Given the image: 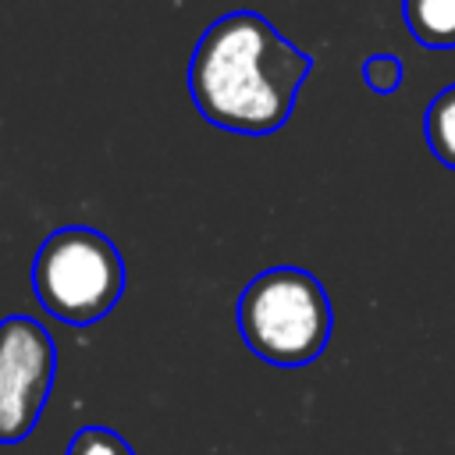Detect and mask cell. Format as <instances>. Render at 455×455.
<instances>
[{
  "instance_id": "cell-7",
  "label": "cell",
  "mask_w": 455,
  "mask_h": 455,
  "mask_svg": "<svg viewBox=\"0 0 455 455\" xmlns=\"http://www.w3.org/2000/svg\"><path fill=\"white\" fill-rule=\"evenodd\" d=\"M68 455H135V451L110 427H78L68 444Z\"/></svg>"
},
{
  "instance_id": "cell-2",
  "label": "cell",
  "mask_w": 455,
  "mask_h": 455,
  "mask_svg": "<svg viewBox=\"0 0 455 455\" xmlns=\"http://www.w3.org/2000/svg\"><path fill=\"white\" fill-rule=\"evenodd\" d=\"M331 327V299L302 267H270L256 274L238 299L242 341L274 366L313 363L327 348Z\"/></svg>"
},
{
  "instance_id": "cell-4",
  "label": "cell",
  "mask_w": 455,
  "mask_h": 455,
  "mask_svg": "<svg viewBox=\"0 0 455 455\" xmlns=\"http://www.w3.org/2000/svg\"><path fill=\"white\" fill-rule=\"evenodd\" d=\"M57 348L50 331L32 316L0 320V444H21L50 398Z\"/></svg>"
},
{
  "instance_id": "cell-6",
  "label": "cell",
  "mask_w": 455,
  "mask_h": 455,
  "mask_svg": "<svg viewBox=\"0 0 455 455\" xmlns=\"http://www.w3.org/2000/svg\"><path fill=\"white\" fill-rule=\"evenodd\" d=\"M423 135H427L430 153H434L444 167L455 171V82L444 85V89L427 103Z\"/></svg>"
},
{
  "instance_id": "cell-3",
  "label": "cell",
  "mask_w": 455,
  "mask_h": 455,
  "mask_svg": "<svg viewBox=\"0 0 455 455\" xmlns=\"http://www.w3.org/2000/svg\"><path fill=\"white\" fill-rule=\"evenodd\" d=\"M32 291L50 316L89 327L124 295V259L96 228L64 224L46 235L32 259Z\"/></svg>"
},
{
  "instance_id": "cell-1",
  "label": "cell",
  "mask_w": 455,
  "mask_h": 455,
  "mask_svg": "<svg viewBox=\"0 0 455 455\" xmlns=\"http://www.w3.org/2000/svg\"><path fill=\"white\" fill-rule=\"evenodd\" d=\"M313 57L288 43L263 14H220L196 43L188 64V92L196 110L228 132L270 135L299 100Z\"/></svg>"
},
{
  "instance_id": "cell-5",
  "label": "cell",
  "mask_w": 455,
  "mask_h": 455,
  "mask_svg": "<svg viewBox=\"0 0 455 455\" xmlns=\"http://www.w3.org/2000/svg\"><path fill=\"white\" fill-rule=\"evenodd\" d=\"M402 18L419 46H455V0H402Z\"/></svg>"
},
{
  "instance_id": "cell-8",
  "label": "cell",
  "mask_w": 455,
  "mask_h": 455,
  "mask_svg": "<svg viewBox=\"0 0 455 455\" xmlns=\"http://www.w3.org/2000/svg\"><path fill=\"white\" fill-rule=\"evenodd\" d=\"M363 82L377 96H391L402 85V60L395 53H373L363 60Z\"/></svg>"
}]
</instances>
